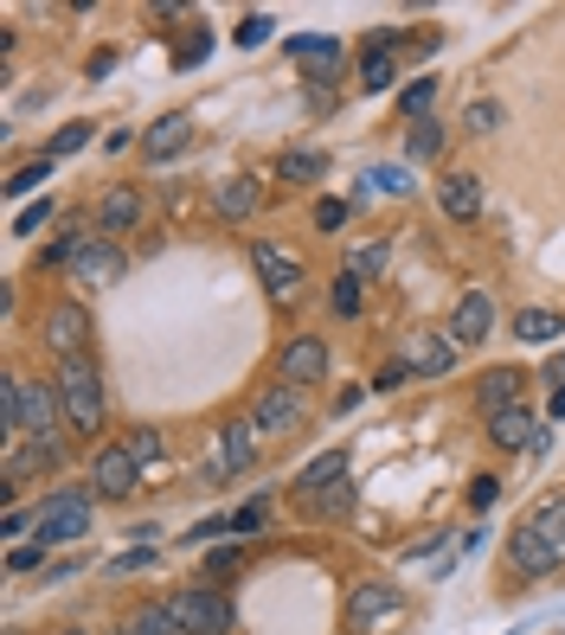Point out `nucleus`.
<instances>
[{
  "label": "nucleus",
  "mask_w": 565,
  "mask_h": 635,
  "mask_svg": "<svg viewBox=\"0 0 565 635\" xmlns=\"http://www.w3.org/2000/svg\"><path fill=\"white\" fill-rule=\"evenodd\" d=\"M90 488L104 494V501H129L135 488H142V462L129 456V444H110L90 456Z\"/></svg>",
  "instance_id": "nucleus-7"
},
{
  "label": "nucleus",
  "mask_w": 565,
  "mask_h": 635,
  "mask_svg": "<svg viewBox=\"0 0 565 635\" xmlns=\"http://www.w3.org/2000/svg\"><path fill=\"white\" fill-rule=\"evenodd\" d=\"M559 559H565V552L533 521L508 533V571H514V578H546V571H559Z\"/></svg>",
  "instance_id": "nucleus-8"
},
{
  "label": "nucleus",
  "mask_w": 565,
  "mask_h": 635,
  "mask_svg": "<svg viewBox=\"0 0 565 635\" xmlns=\"http://www.w3.org/2000/svg\"><path fill=\"white\" fill-rule=\"evenodd\" d=\"M276 366H283L290 385H322V379H328V347H322L315 335H296L290 347H283V360H276Z\"/></svg>",
  "instance_id": "nucleus-11"
},
{
  "label": "nucleus",
  "mask_w": 565,
  "mask_h": 635,
  "mask_svg": "<svg viewBox=\"0 0 565 635\" xmlns=\"http://www.w3.org/2000/svg\"><path fill=\"white\" fill-rule=\"evenodd\" d=\"M437 206H444L456 225L482 219V180H476V174H450V180L437 187Z\"/></svg>",
  "instance_id": "nucleus-20"
},
{
  "label": "nucleus",
  "mask_w": 565,
  "mask_h": 635,
  "mask_svg": "<svg viewBox=\"0 0 565 635\" xmlns=\"http://www.w3.org/2000/svg\"><path fill=\"white\" fill-rule=\"evenodd\" d=\"M290 58L296 65H308L315 72V84H328V77H340V39H290Z\"/></svg>",
  "instance_id": "nucleus-21"
},
{
  "label": "nucleus",
  "mask_w": 565,
  "mask_h": 635,
  "mask_svg": "<svg viewBox=\"0 0 565 635\" xmlns=\"http://www.w3.org/2000/svg\"><path fill=\"white\" fill-rule=\"evenodd\" d=\"M463 129H469V135H495V129H501V103H495V97L469 103V110H463Z\"/></svg>",
  "instance_id": "nucleus-32"
},
{
  "label": "nucleus",
  "mask_w": 565,
  "mask_h": 635,
  "mask_svg": "<svg viewBox=\"0 0 565 635\" xmlns=\"http://www.w3.org/2000/svg\"><path fill=\"white\" fill-rule=\"evenodd\" d=\"M450 366H456V340L450 335H405V373L444 379Z\"/></svg>",
  "instance_id": "nucleus-10"
},
{
  "label": "nucleus",
  "mask_w": 565,
  "mask_h": 635,
  "mask_svg": "<svg viewBox=\"0 0 565 635\" xmlns=\"http://www.w3.org/2000/svg\"><path fill=\"white\" fill-rule=\"evenodd\" d=\"M167 610H174V623L187 635H231V623H238V610H231V598L219 584H181L167 598Z\"/></svg>",
  "instance_id": "nucleus-2"
},
{
  "label": "nucleus",
  "mask_w": 565,
  "mask_h": 635,
  "mask_svg": "<svg viewBox=\"0 0 565 635\" xmlns=\"http://www.w3.org/2000/svg\"><path fill=\"white\" fill-rule=\"evenodd\" d=\"M308 507H315V514H328V521H340V514H354V482H335L328 494H315Z\"/></svg>",
  "instance_id": "nucleus-33"
},
{
  "label": "nucleus",
  "mask_w": 565,
  "mask_h": 635,
  "mask_svg": "<svg viewBox=\"0 0 565 635\" xmlns=\"http://www.w3.org/2000/svg\"><path fill=\"white\" fill-rule=\"evenodd\" d=\"M258 526H264V501H251V507L231 514V533H258Z\"/></svg>",
  "instance_id": "nucleus-46"
},
{
  "label": "nucleus",
  "mask_w": 565,
  "mask_h": 635,
  "mask_svg": "<svg viewBox=\"0 0 565 635\" xmlns=\"http://www.w3.org/2000/svg\"><path fill=\"white\" fill-rule=\"evenodd\" d=\"M399 603H405V591H392V584H360L354 603H347V623H354V629H367V623H379V616H392Z\"/></svg>",
  "instance_id": "nucleus-23"
},
{
  "label": "nucleus",
  "mask_w": 565,
  "mask_h": 635,
  "mask_svg": "<svg viewBox=\"0 0 565 635\" xmlns=\"http://www.w3.org/2000/svg\"><path fill=\"white\" fill-rule=\"evenodd\" d=\"M360 308H367L360 276H354V270H340V276H335V315H360Z\"/></svg>",
  "instance_id": "nucleus-31"
},
{
  "label": "nucleus",
  "mask_w": 565,
  "mask_h": 635,
  "mask_svg": "<svg viewBox=\"0 0 565 635\" xmlns=\"http://www.w3.org/2000/svg\"><path fill=\"white\" fill-rule=\"evenodd\" d=\"M45 180H52V154H45V161H26V167L7 180V193H13V199H26V193H39Z\"/></svg>",
  "instance_id": "nucleus-30"
},
{
  "label": "nucleus",
  "mask_w": 565,
  "mask_h": 635,
  "mask_svg": "<svg viewBox=\"0 0 565 635\" xmlns=\"http://www.w3.org/2000/svg\"><path fill=\"white\" fill-rule=\"evenodd\" d=\"M135 219H142V193H135V187H110V193H104V206H97V238L135 231Z\"/></svg>",
  "instance_id": "nucleus-19"
},
{
  "label": "nucleus",
  "mask_w": 565,
  "mask_h": 635,
  "mask_svg": "<svg viewBox=\"0 0 565 635\" xmlns=\"http://www.w3.org/2000/svg\"><path fill=\"white\" fill-rule=\"evenodd\" d=\"M347 469H354V456H347V449H322L315 462H302L296 501H315V494H328L335 482H347Z\"/></svg>",
  "instance_id": "nucleus-16"
},
{
  "label": "nucleus",
  "mask_w": 565,
  "mask_h": 635,
  "mask_svg": "<svg viewBox=\"0 0 565 635\" xmlns=\"http://www.w3.org/2000/svg\"><path fill=\"white\" fill-rule=\"evenodd\" d=\"M489 444H495V449H533V444H540V424H533L528 405H514V412L489 417Z\"/></svg>",
  "instance_id": "nucleus-24"
},
{
  "label": "nucleus",
  "mask_w": 565,
  "mask_h": 635,
  "mask_svg": "<svg viewBox=\"0 0 565 635\" xmlns=\"http://www.w3.org/2000/svg\"><path fill=\"white\" fill-rule=\"evenodd\" d=\"M52 469H58V444H13L7 462H0V482L20 488V482H33V475H52Z\"/></svg>",
  "instance_id": "nucleus-15"
},
{
  "label": "nucleus",
  "mask_w": 565,
  "mask_h": 635,
  "mask_svg": "<svg viewBox=\"0 0 565 635\" xmlns=\"http://www.w3.org/2000/svg\"><path fill=\"white\" fill-rule=\"evenodd\" d=\"M533 526H540V533H546V539H553V546L565 552V494L540 501V507H533Z\"/></svg>",
  "instance_id": "nucleus-28"
},
{
  "label": "nucleus",
  "mask_w": 565,
  "mask_h": 635,
  "mask_svg": "<svg viewBox=\"0 0 565 635\" xmlns=\"http://www.w3.org/2000/svg\"><path fill=\"white\" fill-rule=\"evenodd\" d=\"M58 398H65V424L77 437H97V424H104V373H97V360H65L58 366Z\"/></svg>",
  "instance_id": "nucleus-1"
},
{
  "label": "nucleus",
  "mask_w": 565,
  "mask_h": 635,
  "mask_svg": "<svg viewBox=\"0 0 565 635\" xmlns=\"http://www.w3.org/2000/svg\"><path fill=\"white\" fill-rule=\"evenodd\" d=\"M553 417H565V379L553 385Z\"/></svg>",
  "instance_id": "nucleus-53"
},
{
  "label": "nucleus",
  "mask_w": 565,
  "mask_h": 635,
  "mask_svg": "<svg viewBox=\"0 0 565 635\" xmlns=\"http://www.w3.org/2000/svg\"><path fill=\"white\" fill-rule=\"evenodd\" d=\"M206 52H213V33H206V26H193V33L174 45V65H181V72H193V65H206Z\"/></svg>",
  "instance_id": "nucleus-29"
},
{
  "label": "nucleus",
  "mask_w": 565,
  "mask_h": 635,
  "mask_svg": "<svg viewBox=\"0 0 565 635\" xmlns=\"http://www.w3.org/2000/svg\"><path fill=\"white\" fill-rule=\"evenodd\" d=\"M238 565H245V552H238V546H219V552L206 559V571H213V578H231Z\"/></svg>",
  "instance_id": "nucleus-44"
},
{
  "label": "nucleus",
  "mask_w": 565,
  "mask_h": 635,
  "mask_svg": "<svg viewBox=\"0 0 565 635\" xmlns=\"http://www.w3.org/2000/svg\"><path fill=\"white\" fill-rule=\"evenodd\" d=\"M514 335L540 347V340H559V335H565V321L553 315V308H521V315H514Z\"/></svg>",
  "instance_id": "nucleus-27"
},
{
  "label": "nucleus",
  "mask_w": 565,
  "mask_h": 635,
  "mask_svg": "<svg viewBox=\"0 0 565 635\" xmlns=\"http://www.w3.org/2000/svg\"><path fill=\"white\" fill-rule=\"evenodd\" d=\"M45 219H52V199H33V206H26V212L13 219V231H39Z\"/></svg>",
  "instance_id": "nucleus-45"
},
{
  "label": "nucleus",
  "mask_w": 565,
  "mask_h": 635,
  "mask_svg": "<svg viewBox=\"0 0 565 635\" xmlns=\"http://www.w3.org/2000/svg\"><path fill=\"white\" fill-rule=\"evenodd\" d=\"M45 347L58 353V360H90L84 347H90V308L84 302H52L45 308Z\"/></svg>",
  "instance_id": "nucleus-6"
},
{
  "label": "nucleus",
  "mask_w": 565,
  "mask_h": 635,
  "mask_svg": "<svg viewBox=\"0 0 565 635\" xmlns=\"http://www.w3.org/2000/svg\"><path fill=\"white\" fill-rule=\"evenodd\" d=\"M347 270H354L360 283H367V276H379V270H385V244H367V251H360V258L347 263Z\"/></svg>",
  "instance_id": "nucleus-42"
},
{
  "label": "nucleus",
  "mask_w": 565,
  "mask_h": 635,
  "mask_svg": "<svg viewBox=\"0 0 565 635\" xmlns=\"http://www.w3.org/2000/svg\"><path fill=\"white\" fill-rule=\"evenodd\" d=\"M521 385H528L521 366H489V373L476 379V405H482V417L514 412V405H521Z\"/></svg>",
  "instance_id": "nucleus-12"
},
{
  "label": "nucleus",
  "mask_w": 565,
  "mask_h": 635,
  "mask_svg": "<svg viewBox=\"0 0 565 635\" xmlns=\"http://www.w3.org/2000/svg\"><path fill=\"white\" fill-rule=\"evenodd\" d=\"M0 533H7V539H13V533H26V507H7V514H0Z\"/></svg>",
  "instance_id": "nucleus-50"
},
{
  "label": "nucleus",
  "mask_w": 565,
  "mask_h": 635,
  "mask_svg": "<svg viewBox=\"0 0 565 635\" xmlns=\"http://www.w3.org/2000/svg\"><path fill=\"white\" fill-rule=\"evenodd\" d=\"M405 379H412V373H405V366H385V373H379L373 385H379V392H392V385H405Z\"/></svg>",
  "instance_id": "nucleus-52"
},
{
  "label": "nucleus",
  "mask_w": 565,
  "mask_h": 635,
  "mask_svg": "<svg viewBox=\"0 0 565 635\" xmlns=\"http://www.w3.org/2000/svg\"><path fill=\"white\" fill-rule=\"evenodd\" d=\"M302 412H308V398H302V385H270L264 398H258V412H251V424L258 430H296L302 424Z\"/></svg>",
  "instance_id": "nucleus-9"
},
{
  "label": "nucleus",
  "mask_w": 565,
  "mask_h": 635,
  "mask_svg": "<svg viewBox=\"0 0 565 635\" xmlns=\"http://www.w3.org/2000/svg\"><path fill=\"white\" fill-rule=\"evenodd\" d=\"M58 635H90V629H58Z\"/></svg>",
  "instance_id": "nucleus-55"
},
{
  "label": "nucleus",
  "mask_w": 565,
  "mask_h": 635,
  "mask_svg": "<svg viewBox=\"0 0 565 635\" xmlns=\"http://www.w3.org/2000/svg\"><path fill=\"white\" fill-rule=\"evenodd\" d=\"M187 142H193V116H187V110H167V116H154V122H149L142 154H149V161H174Z\"/></svg>",
  "instance_id": "nucleus-14"
},
{
  "label": "nucleus",
  "mask_w": 565,
  "mask_h": 635,
  "mask_svg": "<svg viewBox=\"0 0 565 635\" xmlns=\"http://www.w3.org/2000/svg\"><path fill=\"white\" fill-rule=\"evenodd\" d=\"M495 328V302L482 296V289H469V296H456V315H450V340H463V347H476V340H489Z\"/></svg>",
  "instance_id": "nucleus-17"
},
{
  "label": "nucleus",
  "mask_w": 565,
  "mask_h": 635,
  "mask_svg": "<svg viewBox=\"0 0 565 635\" xmlns=\"http://www.w3.org/2000/svg\"><path fill=\"white\" fill-rule=\"evenodd\" d=\"M258 424H226L219 430V469L226 475H245V469H258V437H251Z\"/></svg>",
  "instance_id": "nucleus-22"
},
{
  "label": "nucleus",
  "mask_w": 565,
  "mask_h": 635,
  "mask_svg": "<svg viewBox=\"0 0 565 635\" xmlns=\"http://www.w3.org/2000/svg\"><path fill=\"white\" fill-rule=\"evenodd\" d=\"M149 559H154V546H135V552H122V559H116L110 571H142Z\"/></svg>",
  "instance_id": "nucleus-49"
},
{
  "label": "nucleus",
  "mask_w": 565,
  "mask_h": 635,
  "mask_svg": "<svg viewBox=\"0 0 565 635\" xmlns=\"http://www.w3.org/2000/svg\"><path fill=\"white\" fill-rule=\"evenodd\" d=\"M0 430L20 437V379H0Z\"/></svg>",
  "instance_id": "nucleus-36"
},
{
  "label": "nucleus",
  "mask_w": 565,
  "mask_h": 635,
  "mask_svg": "<svg viewBox=\"0 0 565 635\" xmlns=\"http://www.w3.org/2000/svg\"><path fill=\"white\" fill-rule=\"evenodd\" d=\"M65 270H72V283H84V289H110V283H122L129 258H122V244H116V238H97V231H90V238L72 251Z\"/></svg>",
  "instance_id": "nucleus-5"
},
{
  "label": "nucleus",
  "mask_w": 565,
  "mask_h": 635,
  "mask_svg": "<svg viewBox=\"0 0 565 635\" xmlns=\"http://www.w3.org/2000/svg\"><path fill=\"white\" fill-rule=\"evenodd\" d=\"M495 494H501L495 475H476V482H469V501H476V507H495Z\"/></svg>",
  "instance_id": "nucleus-48"
},
{
  "label": "nucleus",
  "mask_w": 565,
  "mask_h": 635,
  "mask_svg": "<svg viewBox=\"0 0 565 635\" xmlns=\"http://www.w3.org/2000/svg\"><path fill=\"white\" fill-rule=\"evenodd\" d=\"M437 154H444V129L424 116V122L412 129V161H437Z\"/></svg>",
  "instance_id": "nucleus-34"
},
{
  "label": "nucleus",
  "mask_w": 565,
  "mask_h": 635,
  "mask_svg": "<svg viewBox=\"0 0 565 635\" xmlns=\"http://www.w3.org/2000/svg\"><path fill=\"white\" fill-rule=\"evenodd\" d=\"M84 142H90V122H65V129H58V142H52V154H77Z\"/></svg>",
  "instance_id": "nucleus-41"
},
{
  "label": "nucleus",
  "mask_w": 565,
  "mask_h": 635,
  "mask_svg": "<svg viewBox=\"0 0 565 635\" xmlns=\"http://www.w3.org/2000/svg\"><path fill=\"white\" fill-rule=\"evenodd\" d=\"M315 225H322V231H340V225H347V199H322V206H315Z\"/></svg>",
  "instance_id": "nucleus-43"
},
{
  "label": "nucleus",
  "mask_w": 565,
  "mask_h": 635,
  "mask_svg": "<svg viewBox=\"0 0 565 635\" xmlns=\"http://www.w3.org/2000/svg\"><path fill=\"white\" fill-rule=\"evenodd\" d=\"M431 97H437V77H417L412 90H405V116H417V122H424V110H431Z\"/></svg>",
  "instance_id": "nucleus-38"
},
{
  "label": "nucleus",
  "mask_w": 565,
  "mask_h": 635,
  "mask_svg": "<svg viewBox=\"0 0 565 635\" xmlns=\"http://www.w3.org/2000/svg\"><path fill=\"white\" fill-rule=\"evenodd\" d=\"M251 263H258V276H264L270 302H296V283H302V263L283 258L276 244H251Z\"/></svg>",
  "instance_id": "nucleus-13"
},
{
  "label": "nucleus",
  "mask_w": 565,
  "mask_h": 635,
  "mask_svg": "<svg viewBox=\"0 0 565 635\" xmlns=\"http://www.w3.org/2000/svg\"><path fill=\"white\" fill-rule=\"evenodd\" d=\"M39 559H45V546H13V552H7V571H33Z\"/></svg>",
  "instance_id": "nucleus-47"
},
{
  "label": "nucleus",
  "mask_w": 565,
  "mask_h": 635,
  "mask_svg": "<svg viewBox=\"0 0 565 635\" xmlns=\"http://www.w3.org/2000/svg\"><path fill=\"white\" fill-rule=\"evenodd\" d=\"M58 417H65V398H58V379H20V437L26 444H52L58 437Z\"/></svg>",
  "instance_id": "nucleus-4"
},
{
  "label": "nucleus",
  "mask_w": 565,
  "mask_h": 635,
  "mask_svg": "<svg viewBox=\"0 0 565 635\" xmlns=\"http://www.w3.org/2000/svg\"><path fill=\"white\" fill-rule=\"evenodd\" d=\"M213 206H219V219H251V212L264 206V187L245 180V174H238V180H219V187H213Z\"/></svg>",
  "instance_id": "nucleus-25"
},
{
  "label": "nucleus",
  "mask_w": 565,
  "mask_h": 635,
  "mask_svg": "<svg viewBox=\"0 0 565 635\" xmlns=\"http://www.w3.org/2000/svg\"><path fill=\"white\" fill-rule=\"evenodd\" d=\"M33 526H39V546L84 539V533H90V494H84V488H58V494H45V507L33 514Z\"/></svg>",
  "instance_id": "nucleus-3"
},
{
  "label": "nucleus",
  "mask_w": 565,
  "mask_h": 635,
  "mask_svg": "<svg viewBox=\"0 0 565 635\" xmlns=\"http://www.w3.org/2000/svg\"><path fill=\"white\" fill-rule=\"evenodd\" d=\"M226 526H231V521H199V526H193V533H187V539H193V546H199V539H219Z\"/></svg>",
  "instance_id": "nucleus-51"
},
{
  "label": "nucleus",
  "mask_w": 565,
  "mask_h": 635,
  "mask_svg": "<svg viewBox=\"0 0 565 635\" xmlns=\"http://www.w3.org/2000/svg\"><path fill=\"white\" fill-rule=\"evenodd\" d=\"M129 456H135V462H154V456H161V430H149V424L129 430Z\"/></svg>",
  "instance_id": "nucleus-39"
},
{
  "label": "nucleus",
  "mask_w": 565,
  "mask_h": 635,
  "mask_svg": "<svg viewBox=\"0 0 565 635\" xmlns=\"http://www.w3.org/2000/svg\"><path fill=\"white\" fill-rule=\"evenodd\" d=\"M322 167H328V161H322V154H283V161H276V174H283V180H315V174H322Z\"/></svg>",
  "instance_id": "nucleus-35"
},
{
  "label": "nucleus",
  "mask_w": 565,
  "mask_h": 635,
  "mask_svg": "<svg viewBox=\"0 0 565 635\" xmlns=\"http://www.w3.org/2000/svg\"><path fill=\"white\" fill-rule=\"evenodd\" d=\"M122 635H187V629L174 623V610H167V603H142V610L122 623Z\"/></svg>",
  "instance_id": "nucleus-26"
},
{
  "label": "nucleus",
  "mask_w": 565,
  "mask_h": 635,
  "mask_svg": "<svg viewBox=\"0 0 565 635\" xmlns=\"http://www.w3.org/2000/svg\"><path fill=\"white\" fill-rule=\"evenodd\" d=\"M559 379H565V353H559V360H553V385H559Z\"/></svg>",
  "instance_id": "nucleus-54"
},
{
  "label": "nucleus",
  "mask_w": 565,
  "mask_h": 635,
  "mask_svg": "<svg viewBox=\"0 0 565 635\" xmlns=\"http://www.w3.org/2000/svg\"><path fill=\"white\" fill-rule=\"evenodd\" d=\"M270 26H276L270 13H245V20H238V33H231V39H238V45L251 52V45H264V39H270Z\"/></svg>",
  "instance_id": "nucleus-37"
},
{
  "label": "nucleus",
  "mask_w": 565,
  "mask_h": 635,
  "mask_svg": "<svg viewBox=\"0 0 565 635\" xmlns=\"http://www.w3.org/2000/svg\"><path fill=\"white\" fill-rule=\"evenodd\" d=\"M367 180H373L379 193H412V174H405V167H373Z\"/></svg>",
  "instance_id": "nucleus-40"
},
{
  "label": "nucleus",
  "mask_w": 565,
  "mask_h": 635,
  "mask_svg": "<svg viewBox=\"0 0 565 635\" xmlns=\"http://www.w3.org/2000/svg\"><path fill=\"white\" fill-rule=\"evenodd\" d=\"M392 52H399V26H385V33L367 39V58H360V84H367V90H385V84L399 77V58H392Z\"/></svg>",
  "instance_id": "nucleus-18"
}]
</instances>
